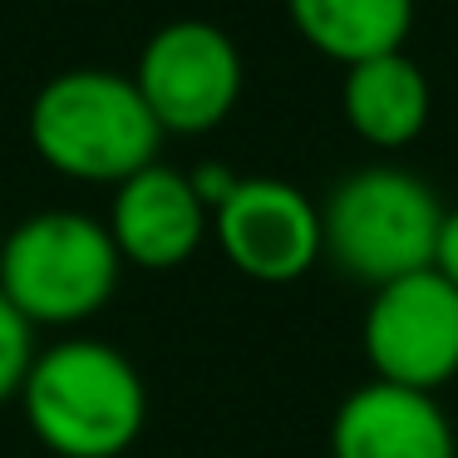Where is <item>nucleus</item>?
I'll use <instances>...</instances> for the list:
<instances>
[{"label":"nucleus","mask_w":458,"mask_h":458,"mask_svg":"<svg viewBox=\"0 0 458 458\" xmlns=\"http://www.w3.org/2000/svg\"><path fill=\"white\" fill-rule=\"evenodd\" d=\"M330 458H458V434L438 394L365 379L335 404Z\"/></svg>","instance_id":"9"},{"label":"nucleus","mask_w":458,"mask_h":458,"mask_svg":"<svg viewBox=\"0 0 458 458\" xmlns=\"http://www.w3.org/2000/svg\"><path fill=\"white\" fill-rule=\"evenodd\" d=\"M242 55L227 30L208 21H173L148 35L133 64L148 114L163 133H212L242 99Z\"/></svg>","instance_id":"6"},{"label":"nucleus","mask_w":458,"mask_h":458,"mask_svg":"<svg viewBox=\"0 0 458 458\" xmlns=\"http://www.w3.org/2000/svg\"><path fill=\"white\" fill-rule=\"evenodd\" d=\"M109 227L123 267L139 271H178L198 257L212 237V212L192 192L188 173L168 163H148L133 178H123L109 198Z\"/></svg>","instance_id":"8"},{"label":"nucleus","mask_w":458,"mask_h":458,"mask_svg":"<svg viewBox=\"0 0 458 458\" xmlns=\"http://www.w3.org/2000/svg\"><path fill=\"white\" fill-rule=\"evenodd\" d=\"M188 182H192V192L202 198V208L217 212L222 202L232 198V188L242 182V173H232L227 163H198V168H188Z\"/></svg>","instance_id":"13"},{"label":"nucleus","mask_w":458,"mask_h":458,"mask_svg":"<svg viewBox=\"0 0 458 458\" xmlns=\"http://www.w3.org/2000/svg\"><path fill=\"white\" fill-rule=\"evenodd\" d=\"M35 350H40L35 345V326L5 301V291H0V409L21 394Z\"/></svg>","instance_id":"12"},{"label":"nucleus","mask_w":458,"mask_h":458,"mask_svg":"<svg viewBox=\"0 0 458 458\" xmlns=\"http://www.w3.org/2000/svg\"><path fill=\"white\" fill-rule=\"evenodd\" d=\"M434 271L444 281L458 286V208L444 212V227H438V247H434Z\"/></svg>","instance_id":"14"},{"label":"nucleus","mask_w":458,"mask_h":458,"mask_svg":"<svg viewBox=\"0 0 458 458\" xmlns=\"http://www.w3.org/2000/svg\"><path fill=\"white\" fill-rule=\"evenodd\" d=\"M25 133L50 173L94 188H119L139 168L158 163L168 139L133 74L119 70H64L45 80L25 114Z\"/></svg>","instance_id":"2"},{"label":"nucleus","mask_w":458,"mask_h":458,"mask_svg":"<svg viewBox=\"0 0 458 458\" xmlns=\"http://www.w3.org/2000/svg\"><path fill=\"white\" fill-rule=\"evenodd\" d=\"M286 15L310 50L340 64L404 50L414 30V0H286Z\"/></svg>","instance_id":"11"},{"label":"nucleus","mask_w":458,"mask_h":458,"mask_svg":"<svg viewBox=\"0 0 458 458\" xmlns=\"http://www.w3.org/2000/svg\"><path fill=\"white\" fill-rule=\"evenodd\" d=\"M15 404L35 444L55 458H123L148 424L139 365L94 335H60L35 350Z\"/></svg>","instance_id":"1"},{"label":"nucleus","mask_w":458,"mask_h":458,"mask_svg":"<svg viewBox=\"0 0 458 458\" xmlns=\"http://www.w3.org/2000/svg\"><path fill=\"white\" fill-rule=\"evenodd\" d=\"M212 237L227 267L261 286H291L326 257L320 208L286 178H242L212 212Z\"/></svg>","instance_id":"7"},{"label":"nucleus","mask_w":458,"mask_h":458,"mask_svg":"<svg viewBox=\"0 0 458 458\" xmlns=\"http://www.w3.org/2000/svg\"><path fill=\"white\" fill-rule=\"evenodd\" d=\"M340 109L369 148L379 153L409 148L428 123V80L404 50L375 55V60L345 64Z\"/></svg>","instance_id":"10"},{"label":"nucleus","mask_w":458,"mask_h":458,"mask_svg":"<svg viewBox=\"0 0 458 458\" xmlns=\"http://www.w3.org/2000/svg\"><path fill=\"white\" fill-rule=\"evenodd\" d=\"M360 350L375 379L438 394L458 379V286L434 267L375 286L360 316Z\"/></svg>","instance_id":"5"},{"label":"nucleus","mask_w":458,"mask_h":458,"mask_svg":"<svg viewBox=\"0 0 458 458\" xmlns=\"http://www.w3.org/2000/svg\"><path fill=\"white\" fill-rule=\"evenodd\" d=\"M0 242H5V217H0Z\"/></svg>","instance_id":"15"},{"label":"nucleus","mask_w":458,"mask_h":458,"mask_svg":"<svg viewBox=\"0 0 458 458\" xmlns=\"http://www.w3.org/2000/svg\"><path fill=\"white\" fill-rule=\"evenodd\" d=\"M444 202L419 173L375 163L355 168L330 188L320 208V242L326 261H335L360 286H385L394 276L434 267Z\"/></svg>","instance_id":"4"},{"label":"nucleus","mask_w":458,"mask_h":458,"mask_svg":"<svg viewBox=\"0 0 458 458\" xmlns=\"http://www.w3.org/2000/svg\"><path fill=\"white\" fill-rule=\"evenodd\" d=\"M123 257L104 217L80 208H45L5 227L0 291L35 330H74L114 301Z\"/></svg>","instance_id":"3"}]
</instances>
